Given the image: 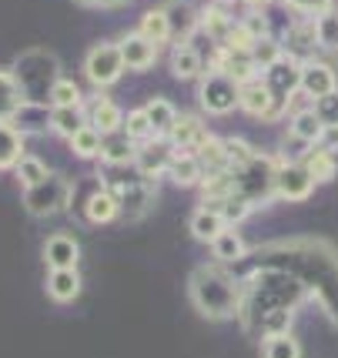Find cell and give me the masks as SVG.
I'll return each instance as SVG.
<instances>
[{
  "label": "cell",
  "instance_id": "30",
  "mask_svg": "<svg viewBox=\"0 0 338 358\" xmlns=\"http://www.w3.org/2000/svg\"><path fill=\"white\" fill-rule=\"evenodd\" d=\"M71 148H74L77 157H97L101 151H104V144H101V131H97L94 124H84L74 138H71Z\"/></svg>",
  "mask_w": 338,
  "mask_h": 358
},
{
  "label": "cell",
  "instance_id": "33",
  "mask_svg": "<svg viewBox=\"0 0 338 358\" xmlns=\"http://www.w3.org/2000/svg\"><path fill=\"white\" fill-rule=\"evenodd\" d=\"M211 245H215V255L221 258V262H238V258H245V241L231 231V228H225Z\"/></svg>",
  "mask_w": 338,
  "mask_h": 358
},
{
  "label": "cell",
  "instance_id": "43",
  "mask_svg": "<svg viewBox=\"0 0 338 358\" xmlns=\"http://www.w3.org/2000/svg\"><path fill=\"white\" fill-rule=\"evenodd\" d=\"M225 151H228L231 168H241V164H248V161H255V157H258L251 148H248V141H241V138L225 141Z\"/></svg>",
  "mask_w": 338,
  "mask_h": 358
},
{
  "label": "cell",
  "instance_id": "38",
  "mask_svg": "<svg viewBox=\"0 0 338 358\" xmlns=\"http://www.w3.org/2000/svg\"><path fill=\"white\" fill-rule=\"evenodd\" d=\"M124 131H127V138L131 141H148L154 134V124L151 117H148V110H131L127 117H124Z\"/></svg>",
  "mask_w": 338,
  "mask_h": 358
},
{
  "label": "cell",
  "instance_id": "10",
  "mask_svg": "<svg viewBox=\"0 0 338 358\" xmlns=\"http://www.w3.org/2000/svg\"><path fill=\"white\" fill-rule=\"evenodd\" d=\"M302 91H305L311 101H318V97H325L328 91H335V71H332L328 64H318V61L302 64Z\"/></svg>",
  "mask_w": 338,
  "mask_h": 358
},
{
  "label": "cell",
  "instance_id": "32",
  "mask_svg": "<svg viewBox=\"0 0 338 358\" xmlns=\"http://www.w3.org/2000/svg\"><path fill=\"white\" fill-rule=\"evenodd\" d=\"M315 44H318L315 24H298V27H292V37H288L292 57H308V50H315Z\"/></svg>",
  "mask_w": 338,
  "mask_h": 358
},
{
  "label": "cell",
  "instance_id": "26",
  "mask_svg": "<svg viewBox=\"0 0 338 358\" xmlns=\"http://www.w3.org/2000/svg\"><path fill=\"white\" fill-rule=\"evenodd\" d=\"M84 124H87V117H84L80 108H54L50 110V127H54L57 134H64L67 141L74 138Z\"/></svg>",
  "mask_w": 338,
  "mask_h": 358
},
{
  "label": "cell",
  "instance_id": "22",
  "mask_svg": "<svg viewBox=\"0 0 338 358\" xmlns=\"http://www.w3.org/2000/svg\"><path fill=\"white\" fill-rule=\"evenodd\" d=\"M204 204H208V208H215L228 224L245 221L248 215H251V208H255V204L248 201V198H241V194H228V198H204Z\"/></svg>",
  "mask_w": 338,
  "mask_h": 358
},
{
  "label": "cell",
  "instance_id": "36",
  "mask_svg": "<svg viewBox=\"0 0 338 358\" xmlns=\"http://www.w3.org/2000/svg\"><path fill=\"white\" fill-rule=\"evenodd\" d=\"M101 157H104L108 164H131V161H138V148H134V141L131 138L111 141V144H104Z\"/></svg>",
  "mask_w": 338,
  "mask_h": 358
},
{
  "label": "cell",
  "instance_id": "25",
  "mask_svg": "<svg viewBox=\"0 0 338 358\" xmlns=\"http://www.w3.org/2000/svg\"><path fill=\"white\" fill-rule=\"evenodd\" d=\"M171 71H174V78H181V80L195 78V74L201 71V54L188 44V41L185 44H178L174 47V54H171Z\"/></svg>",
  "mask_w": 338,
  "mask_h": 358
},
{
  "label": "cell",
  "instance_id": "27",
  "mask_svg": "<svg viewBox=\"0 0 338 358\" xmlns=\"http://www.w3.org/2000/svg\"><path fill=\"white\" fill-rule=\"evenodd\" d=\"M322 127H325V121L315 114V108H311V110H298V114L292 117V138L315 141V144H318V138H322Z\"/></svg>",
  "mask_w": 338,
  "mask_h": 358
},
{
  "label": "cell",
  "instance_id": "31",
  "mask_svg": "<svg viewBox=\"0 0 338 358\" xmlns=\"http://www.w3.org/2000/svg\"><path fill=\"white\" fill-rule=\"evenodd\" d=\"M265 358H302V345L292 335H265Z\"/></svg>",
  "mask_w": 338,
  "mask_h": 358
},
{
  "label": "cell",
  "instance_id": "35",
  "mask_svg": "<svg viewBox=\"0 0 338 358\" xmlns=\"http://www.w3.org/2000/svg\"><path fill=\"white\" fill-rule=\"evenodd\" d=\"M17 178H20L24 187H34V185H41V181H47L50 171L44 168V161H37V157H20L17 161Z\"/></svg>",
  "mask_w": 338,
  "mask_h": 358
},
{
  "label": "cell",
  "instance_id": "2",
  "mask_svg": "<svg viewBox=\"0 0 338 358\" xmlns=\"http://www.w3.org/2000/svg\"><path fill=\"white\" fill-rule=\"evenodd\" d=\"M275 171L278 164H272L268 157H255L241 168H231V178H234V194L248 198L251 204L268 201L275 194Z\"/></svg>",
  "mask_w": 338,
  "mask_h": 358
},
{
  "label": "cell",
  "instance_id": "42",
  "mask_svg": "<svg viewBox=\"0 0 338 358\" xmlns=\"http://www.w3.org/2000/svg\"><path fill=\"white\" fill-rule=\"evenodd\" d=\"M251 54H255V64H258V67H272L275 61H281V57H285V54H281V47H278L272 37H262V41H255Z\"/></svg>",
  "mask_w": 338,
  "mask_h": 358
},
{
  "label": "cell",
  "instance_id": "5",
  "mask_svg": "<svg viewBox=\"0 0 338 358\" xmlns=\"http://www.w3.org/2000/svg\"><path fill=\"white\" fill-rule=\"evenodd\" d=\"M67 198H71V187H67V181H61L57 174H50L47 181L27 187L24 204H27V211H31V215L47 218V215H54V211L67 208Z\"/></svg>",
  "mask_w": 338,
  "mask_h": 358
},
{
  "label": "cell",
  "instance_id": "13",
  "mask_svg": "<svg viewBox=\"0 0 338 358\" xmlns=\"http://www.w3.org/2000/svg\"><path fill=\"white\" fill-rule=\"evenodd\" d=\"M201 174H204V164H201L198 155H191V151H174V157H171L168 164V178L174 181V185H198Z\"/></svg>",
  "mask_w": 338,
  "mask_h": 358
},
{
  "label": "cell",
  "instance_id": "45",
  "mask_svg": "<svg viewBox=\"0 0 338 358\" xmlns=\"http://www.w3.org/2000/svg\"><path fill=\"white\" fill-rule=\"evenodd\" d=\"M288 7H295L298 14H325V10H332V0H285Z\"/></svg>",
  "mask_w": 338,
  "mask_h": 358
},
{
  "label": "cell",
  "instance_id": "39",
  "mask_svg": "<svg viewBox=\"0 0 338 358\" xmlns=\"http://www.w3.org/2000/svg\"><path fill=\"white\" fill-rule=\"evenodd\" d=\"M201 24H204V31H208V37H228L231 34V24L228 14L221 10V7H208L204 14H201Z\"/></svg>",
  "mask_w": 338,
  "mask_h": 358
},
{
  "label": "cell",
  "instance_id": "28",
  "mask_svg": "<svg viewBox=\"0 0 338 358\" xmlns=\"http://www.w3.org/2000/svg\"><path fill=\"white\" fill-rule=\"evenodd\" d=\"M141 34H144L154 47H161L164 41H171L168 10H151V14H144V20H141Z\"/></svg>",
  "mask_w": 338,
  "mask_h": 358
},
{
  "label": "cell",
  "instance_id": "8",
  "mask_svg": "<svg viewBox=\"0 0 338 358\" xmlns=\"http://www.w3.org/2000/svg\"><path fill=\"white\" fill-rule=\"evenodd\" d=\"M208 138H211V134L204 131V124H201L198 117H178L174 127L168 131V144L174 151H198Z\"/></svg>",
  "mask_w": 338,
  "mask_h": 358
},
{
  "label": "cell",
  "instance_id": "1",
  "mask_svg": "<svg viewBox=\"0 0 338 358\" xmlns=\"http://www.w3.org/2000/svg\"><path fill=\"white\" fill-rule=\"evenodd\" d=\"M188 292H191V301L198 305V312L204 318L225 322V318L241 312V285L221 268L201 265L191 275V288Z\"/></svg>",
  "mask_w": 338,
  "mask_h": 358
},
{
  "label": "cell",
  "instance_id": "46",
  "mask_svg": "<svg viewBox=\"0 0 338 358\" xmlns=\"http://www.w3.org/2000/svg\"><path fill=\"white\" fill-rule=\"evenodd\" d=\"M245 31L255 37V41H262V37H268V17L265 14H251L245 20Z\"/></svg>",
  "mask_w": 338,
  "mask_h": 358
},
{
  "label": "cell",
  "instance_id": "18",
  "mask_svg": "<svg viewBox=\"0 0 338 358\" xmlns=\"http://www.w3.org/2000/svg\"><path fill=\"white\" fill-rule=\"evenodd\" d=\"M20 157H24V134L10 121H0V171L17 168Z\"/></svg>",
  "mask_w": 338,
  "mask_h": 358
},
{
  "label": "cell",
  "instance_id": "14",
  "mask_svg": "<svg viewBox=\"0 0 338 358\" xmlns=\"http://www.w3.org/2000/svg\"><path fill=\"white\" fill-rule=\"evenodd\" d=\"M47 295L54 301H74L80 295V275L77 268H50V278H47Z\"/></svg>",
  "mask_w": 338,
  "mask_h": 358
},
{
  "label": "cell",
  "instance_id": "15",
  "mask_svg": "<svg viewBox=\"0 0 338 358\" xmlns=\"http://www.w3.org/2000/svg\"><path fill=\"white\" fill-rule=\"evenodd\" d=\"M118 211H121V201H118V194L111 191V187H101V191H94L91 198H87V221L91 224H108V221L118 218Z\"/></svg>",
  "mask_w": 338,
  "mask_h": 358
},
{
  "label": "cell",
  "instance_id": "47",
  "mask_svg": "<svg viewBox=\"0 0 338 358\" xmlns=\"http://www.w3.org/2000/svg\"><path fill=\"white\" fill-rule=\"evenodd\" d=\"M318 144H322V148H328V151H338V124H325Z\"/></svg>",
  "mask_w": 338,
  "mask_h": 358
},
{
  "label": "cell",
  "instance_id": "21",
  "mask_svg": "<svg viewBox=\"0 0 338 358\" xmlns=\"http://www.w3.org/2000/svg\"><path fill=\"white\" fill-rule=\"evenodd\" d=\"M302 164H305L308 171L315 174V181L318 185H325V181H332L335 178V171H338V164H335V151H328V148H311L305 157H302Z\"/></svg>",
  "mask_w": 338,
  "mask_h": 358
},
{
  "label": "cell",
  "instance_id": "7",
  "mask_svg": "<svg viewBox=\"0 0 338 358\" xmlns=\"http://www.w3.org/2000/svg\"><path fill=\"white\" fill-rule=\"evenodd\" d=\"M315 174L308 171L305 164L298 161H288V164H278L275 171V194L278 198H288V201H305L308 194L315 191Z\"/></svg>",
  "mask_w": 338,
  "mask_h": 358
},
{
  "label": "cell",
  "instance_id": "29",
  "mask_svg": "<svg viewBox=\"0 0 338 358\" xmlns=\"http://www.w3.org/2000/svg\"><path fill=\"white\" fill-rule=\"evenodd\" d=\"M144 110H148V117H151L154 134H168L171 127H174V121H178V110H174V104H171V101H164V97H154Z\"/></svg>",
  "mask_w": 338,
  "mask_h": 358
},
{
  "label": "cell",
  "instance_id": "11",
  "mask_svg": "<svg viewBox=\"0 0 338 358\" xmlns=\"http://www.w3.org/2000/svg\"><path fill=\"white\" fill-rule=\"evenodd\" d=\"M121 54H124V64L131 71H148L157 57V47L144 37V34H127L121 41Z\"/></svg>",
  "mask_w": 338,
  "mask_h": 358
},
{
  "label": "cell",
  "instance_id": "3",
  "mask_svg": "<svg viewBox=\"0 0 338 358\" xmlns=\"http://www.w3.org/2000/svg\"><path fill=\"white\" fill-rule=\"evenodd\" d=\"M265 84H268V91H272V114L265 117V121H275L281 110L288 108V97H292L295 91H302V64H298V57H281V61H275L272 67H265Z\"/></svg>",
  "mask_w": 338,
  "mask_h": 358
},
{
  "label": "cell",
  "instance_id": "24",
  "mask_svg": "<svg viewBox=\"0 0 338 358\" xmlns=\"http://www.w3.org/2000/svg\"><path fill=\"white\" fill-rule=\"evenodd\" d=\"M14 124L20 134H37V131H44L50 124V114H47L44 104H31V101H24V108L14 114Z\"/></svg>",
  "mask_w": 338,
  "mask_h": 358
},
{
  "label": "cell",
  "instance_id": "37",
  "mask_svg": "<svg viewBox=\"0 0 338 358\" xmlns=\"http://www.w3.org/2000/svg\"><path fill=\"white\" fill-rule=\"evenodd\" d=\"M315 31H318V44L328 50H338V14L335 10H325L315 17Z\"/></svg>",
  "mask_w": 338,
  "mask_h": 358
},
{
  "label": "cell",
  "instance_id": "16",
  "mask_svg": "<svg viewBox=\"0 0 338 358\" xmlns=\"http://www.w3.org/2000/svg\"><path fill=\"white\" fill-rule=\"evenodd\" d=\"M171 157H174V151H171L168 144H161V141H154V144H148L144 151H138V171L151 181V178H157L161 171H168Z\"/></svg>",
  "mask_w": 338,
  "mask_h": 358
},
{
  "label": "cell",
  "instance_id": "20",
  "mask_svg": "<svg viewBox=\"0 0 338 358\" xmlns=\"http://www.w3.org/2000/svg\"><path fill=\"white\" fill-rule=\"evenodd\" d=\"M24 108V87L14 74L0 71V121H14V114Z\"/></svg>",
  "mask_w": 338,
  "mask_h": 358
},
{
  "label": "cell",
  "instance_id": "44",
  "mask_svg": "<svg viewBox=\"0 0 338 358\" xmlns=\"http://www.w3.org/2000/svg\"><path fill=\"white\" fill-rule=\"evenodd\" d=\"M315 114L322 117L325 124H338V87L315 101Z\"/></svg>",
  "mask_w": 338,
  "mask_h": 358
},
{
  "label": "cell",
  "instance_id": "17",
  "mask_svg": "<svg viewBox=\"0 0 338 358\" xmlns=\"http://www.w3.org/2000/svg\"><path fill=\"white\" fill-rule=\"evenodd\" d=\"M272 91H268V84H258V80H248L241 84V108L251 114V117H268L272 114Z\"/></svg>",
  "mask_w": 338,
  "mask_h": 358
},
{
  "label": "cell",
  "instance_id": "41",
  "mask_svg": "<svg viewBox=\"0 0 338 358\" xmlns=\"http://www.w3.org/2000/svg\"><path fill=\"white\" fill-rule=\"evenodd\" d=\"M50 101H54V108H80V87L74 80H57L50 87Z\"/></svg>",
  "mask_w": 338,
  "mask_h": 358
},
{
  "label": "cell",
  "instance_id": "12",
  "mask_svg": "<svg viewBox=\"0 0 338 358\" xmlns=\"http://www.w3.org/2000/svg\"><path fill=\"white\" fill-rule=\"evenodd\" d=\"M77 258H80V248L71 234H54L47 238L44 245V262L50 268H77Z\"/></svg>",
  "mask_w": 338,
  "mask_h": 358
},
{
  "label": "cell",
  "instance_id": "48",
  "mask_svg": "<svg viewBox=\"0 0 338 358\" xmlns=\"http://www.w3.org/2000/svg\"><path fill=\"white\" fill-rule=\"evenodd\" d=\"M77 3H87V7H118L124 0H77Z\"/></svg>",
  "mask_w": 338,
  "mask_h": 358
},
{
  "label": "cell",
  "instance_id": "23",
  "mask_svg": "<svg viewBox=\"0 0 338 358\" xmlns=\"http://www.w3.org/2000/svg\"><path fill=\"white\" fill-rule=\"evenodd\" d=\"M168 24H171V37H174L178 44H185L188 37L195 34V27H198V14H195L188 3H171Z\"/></svg>",
  "mask_w": 338,
  "mask_h": 358
},
{
  "label": "cell",
  "instance_id": "49",
  "mask_svg": "<svg viewBox=\"0 0 338 358\" xmlns=\"http://www.w3.org/2000/svg\"><path fill=\"white\" fill-rule=\"evenodd\" d=\"M248 3H255V7H258V3H268V0H248Z\"/></svg>",
  "mask_w": 338,
  "mask_h": 358
},
{
  "label": "cell",
  "instance_id": "6",
  "mask_svg": "<svg viewBox=\"0 0 338 358\" xmlns=\"http://www.w3.org/2000/svg\"><path fill=\"white\" fill-rule=\"evenodd\" d=\"M124 67H127V64H124L121 44H97L91 54H87V64H84V71H87V78H91L94 87L114 84V80L121 78Z\"/></svg>",
  "mask_w": 338,
  "mask_h": 358
},
{
  "label": "cell",
  "instance_id": "4",
  "mask_svg": "<svg viewBox=\"0 0 338 358\" xmlns=\"http://www.w3.org/2000/svg\"><path fill=\"white\" fill-rule=\"evenodd\" d=\"M198 97L211 114H228V110H234V104H241V84L228 78L225 71H211L201 84Z\"/></svg>",
  "mask_w": 338,
  "mask_h": 358
},
{
  "label": "cell",
  "instance_id": "9",
  "mask_svg": "<svg viewBox=\"0 0 338 358\" xmlns=\"http://www.w3.org/2000/svg\"><path fill=\"white\" fill-rule=\"evenodd\" d=\"M84 117H87V124H94L101 134H111V131H118L124 121V114L118 110L114 101H108L104 94H97L87 101V108H84Z\"/></svg>",
  "mask_w": 338,
  "mask_h": 358
},
{
  "label": "cell",
  "instance_id": "34",
  "mask_svg": "<svg viewBox=\"0 0 338 358\" xmlns=\"http://www.w3.org/2000/svg\"><path fill=\"white\" fill-rule=\"evenodd\" d=\"M292 318L295 312L288 305H275V308H268L262 318V331L265 335H285L288 328H292Z\"/></svg>",
  "mask_w": 338,
  "mask_h": 358
},
{
  "label": "cell",
  "instance_id": "19",
  "mask_svg": "<svg viewBox=\"0 0 338 358\" xmlns=\"http://www.w3.org/2000/svg\"><path fill=\"white\" fill-rule=\"evenodd\" d=\"M225 224H228V221L221 218L215 208H208V204H201L198 211L191 215V234H195L198 241H215L218 234L225 231Z\"/></svg>",
  "mask_w": 338,
  "mask_h": 358
},
{
  "label": "cell",
  "instance_id": "40",
  "mask_svg": "<svg viewBox=\"0 0 338 358\" xmlns=\"http://www.w3.org/2000/svg\"><path fill=\"white\" fill-rule=\"evenodd\" d=\"M225 74L234 78L238 84H248V80H255V74H258V64L248 61L245 54H238V50H234V57H228V64H225Z\"/></svg>",
  "mask_w": 338,
  "mask_h": 358
},
{
  "label": "cell",
  "instance_id": "50",
  "mask_svg": "<svg viewBox=\"0 0 338 358\" xmlns=\"http://www.w3.org/2000/svg\"><path fill=\"white\" fill-rule=\"evenodd\" d=\"M218 3H228V0H218Z\"/></svg>",
  "mask_w": 338,
  "mask_h": 358
}]
</instances>
